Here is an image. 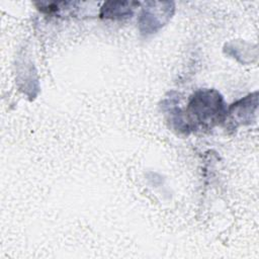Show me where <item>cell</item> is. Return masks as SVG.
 I'll use <instances>...</instances> for the list:
<instances>
[{"label":"cell","instance_id":"obj_1","mask_svg":"<svg viewBox=\"0 0 259 259\" xmlns=\"http://www.w3.org/2000/svg\"><path fill=\"white\" fill-rule=\"evenodd\" d=\"M189 121L202 126H213L227 116L222 96L214 90H199L195 92L188 103Z\"/></svg>","mask_w":259,"mask_h":259},{"label":"cell","instance_id":"obj_2","mask_svg":"<svg viewBox=\"0 0 259 259\" xmlns=\"http://www.w3.org/2000/svg\"><path fill=\"white\" fill-rule=\"evenodd\" d=\"M136 3L134 2H107L101 9L100 16L102 18H122L127 17L133 14L132 5Z\"/></svg>","mask_w":259,"mask_h":259},{"label":"cell","instance_id":"obj_3","mask_svg":"<svg viewBox=\"0 0 259 259\" xmlns=\"http://www.w3.org/2000/svg\"><path fill=\"white\" fill-rule=\"evenodd\" d=\"M227 113H229L230 115V121H235L236 123L240 121L243 123L244 121H250L252 113L251 95L244 99H241L236 104H233Z\"/></svg>","mask_w":259,"mask_h":259}]
</instances>
